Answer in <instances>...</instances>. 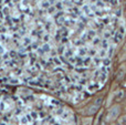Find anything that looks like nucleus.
<instances>
[{
	"mask_svg": "<svg viewBox=\"0 0 126 125\" xmlns=\"http://www.w3.org/2000/svg\"><path fill=\"white\" fill-rule=\"evenodd\" d=\"M0 125H78V120L54 97L30 93L0 96Z\"/></svg>",
	"mask_w": 126,
	"mask_h": 125,
	"instance_id": "nucleus-1",
	"label": "nucleus"
}]
</instances>
